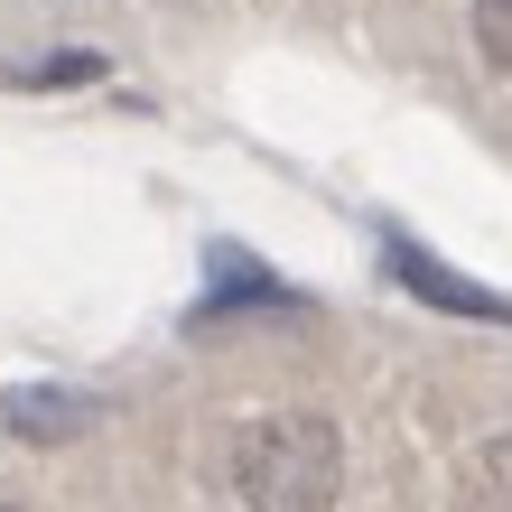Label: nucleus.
Returning <instances> with one entry per match:
<instances>
[{"mask_svg": "<svg viewBox=\"0 0 512 512\" xmlns=\"http://www.w3.org/2000/svg\"><path fill=\"white\" fill-rule=\"evenodd\" d=\"M345 485V438L317 410H270L233 447V494L252 512H326Z\"/></svg>", "mask_w": 512, "mask_h": 512, "instance_id": "obj_1", "label": "nucleus"}, {"mask_svg": "<svg viewBox=\"0 0 512 512\" xmlns=\"http://www.w3.org/2000/svg\"><path fill=\"white\" fill-rule=\"evenodd\" d=\"M391 261V280H410L419 298H438V308H457V317H494V326H512V298H494V289H475V280H457V270H438L419 243H391L382 252Z\"/></svg>", "mask_w": 512, "mask_h": 512, "instance_id": "obj_2", "label": "nucleus"}, {"mask_svg": "<svg viewBox=\"0 0 512 512\" xmlns=\"http://www.w3.org/2000/svg\"><path fill=\"white\" fill-rule=\"evenodd\" d=\"M466 512H512V429L466 457Z\"/></svg>", "mask_w": 512, "mask_h": 512, "instance_id": "obj_3", "label": "nucleus"}, {"mask_svg": "<svg viewBox=\"0 0 512 512\" xmlns=\"http://www.w3.org/2000/svg\"><path fill=\"white\" fill-rule=\"evenodd\" d=\"M75 419H84V401H47V391H19V401H10V429H38V438L75 429Z\"/></svg>", "mask_w": 512, "mask_h": 512, "instance_id": "obj_4", "label": "nucleus"}, {"mask_svg": "<svg viewBox=\"0 0 512 512\" xmlns=\"http://www.w3.org/2000/svg\"><path fill=\"white\" fill-rule=\"evenodd\" d=\"M475 47L512 75V0H475Z\"/></svg>", "mask_w": 512, "mask_h": 512, "instance_id": "obj_5", "label": "nucleus"}, {"mask_svg": "<svg viewBox=\"0 0 512 512\" xmlns=\"http://www.w3.org/2000/svg\"><path fill=\"white\" fill-rule=\"evenodd\" d=\"M84 75H103V56H47V66H28L10 84H84Z\"/></svg>", "mask_w": 512, "mask_h": 512, "instance_id": "obj_6", "label": "nucleus"}, {"mask_svg": "<svg viewBox=\"0 0 512 512\" xmlns=\"http://www.w3.org/2000/svg\"><path fill=\"white\" fill-rule=\"evenodd\" d=\"M0 512H19V503H0Z\"/></svg>", "mask_w": 512, "mask_h": 512, "instance_id": "obj_7", "label": "nucleus"}]
</instances>
